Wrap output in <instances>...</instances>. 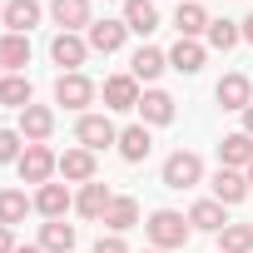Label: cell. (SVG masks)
I'll return each mask as SVG.
<instances>
[{
	"instance_id": "1",
	"label": "cell",
	"mask_w": 253,
	"mask_h": 253,
	"mask_svg": "<svg viewBox=\"0 0 253 253\" xmlns=\"http://www.w3.org/2000/svg\"><path fill=\"white\" fill-rule=\"evenodd\" d=\"M144 233H149V243H154V248H164V253H169V248H184V243H189L194 223H189L179 209H154V213L144 218Z\"/></svg>"
},
{
	"instance_id": "2",
	"label": "cell",
	"mask_w": 253,
	"mask_h": 253,
	"mask_svg": "<svg viewBox=\"0 0 253 253\" xmlns=\"http://www.w3.org/2000/svg\"><path fill=\"white\" fill-rule=\"evenodd\" d=\"M75 139H80V149L99 154V149L119 144V129H114V119H109V114H80V124H75Z\"/></svg>"
},
{
	"instance_id": "3",
	"label": "cell",
	"mask_w": 253,
	"mask_h": 253,
	"mask_svg": "<svg viewBox=\"0 0 253 253\" xmlns=\"http://www.w3.org/2000/svg\"><path fill=\"white\" fill-rule=\"evenodd\" d=\"M20 179L25 184H50V174H60V154H50V144H25V154H20Z\"/></svg>"
},
{
	"instance_id": "4",
	"label": "cell",
	"mask_w": 253,
	"mask_h": 253,
	"mask_svg": "<svg viewBox=\"0 0 253 253\" xmlns=\"http://www.w3.org/2000/svg\"><path fill=\"white\" fill-rule=\"evenodd\" d=\"M199 179H204V159L194 149H174L164 159V189H194Z\"/></svg>"
},
{
	"instance_id": "5",
	"label": "cell",
	"mask_w": 253,
	"mask_h": 253,
	"mask_svg": "<svg viewBox=\"0 0 253 253\" xmlns=\"http://www.w3.org/2000/svg\"><path fill=\"white\" fill-rule=\"evenodd\" d=\"M84 55H89V40H84V35H70V30H60V35L50 40V60L60 65V75H75V70L84 65Z\"/></svg>"
},
{
	"instance_id": "6",
	"label": "cell",
	"mask_w": 253,
	"mask_h": 253,
	"mask_svg": "<svg viewBox=\"0 0 253 253\" xmlns=\"http://www.w3.org/2000/svg\"><path fill=\"white\" fill-rule=\"evenodd\" d=\"M55 104H65V109H84V104H94V80L89 75H60L55 80Z\"/></svg>"
},
{
	"instance_id": "7",
	"label": "cell",
	"mask_w": 253,
	"mask_h": 253,
	"mask_svg": "<svg viewBox=\"0 0 253 253\" xmlns=\"http://www.w3.org/2000/svg\"><path fill=\"white\" fill-rule=\"evenodd\" d=\"M55 134V109L50 104H25L20 109V139L25 144H45Z\"/></svg>"
},
{
	"instance_id": "8",
	"label": "cell",
	"mask_w": 253,
	"mask_h": 253,
	"mask_svg": "<svg viewBox=\"0 0 253 253\" xmlns=\"http://www.w3.org/2000/svg\"><path fill=\"white\" fill-rule=\"evenodd\" d=\"M124 35H129V25H124V20H94V25L84 30L89 50H99V55H114V50H124Z\"/></svg>"
},
{
	"instance_id": "9",
	"label": "cell",
	"mask_w": 253,
	"mask_h": 253,
	"mask_svg": "<svg viewBox=\"0 0 253 253\" xmlns=\"http://www.w3.org/2000/svg\"><path fill=\"white\" fill-rule=\"evenodd\" d=\"M213 99H218L223 109H238V114H243V109L253 104V80H248V75H223L218 89H213Z\"/></svg>"
},
{
	"instance_id": "10",
	"label": "cell",
	"mask_w": 253,
	"mask_h": 253,
	"mask_svg": "<svg viewBox=\"0 0 253 253\" xmlns=\"http://www.w3.org/2000/svg\"><path fill=\"white\" fill-rule=\"evenodd\" d=\"M104 109H139V80L134 75H109L104 80Z\"/></svg>"
},
{
	"instance_id": "11",
	"label": "cell",
	"mask_w": 253,
	"mask_h": 253,
	"mask_svg": "<svg viewBox=\"0 0 253 253\" xmlns=\"http://www.w3.org/2000/svg\"><path fill=\"white\" fill-rule=\"evenodd\" d=\"M248 194H253V189H248V174H243V169H218V174H213V199H218L223 209H228V204H243Z\"/></svg>"
},
{
	"instance_id": "12",
	"label": "cell",
	"mask_w": 253,
	"mask_h": 253,
	"mask_svg": "<svg viewBox=\"0 0 253 253\" xmlns=\"http://www.w3.org/2000/svg\"><path fill=\"white\" fill-rule=\"evenodd\" d=\"M65 209H75V199H70V189L65 184H40L35 189V213L50 223V218H65Z\"/></svg>"
},
{
	"instance_id": "13",
	"label": "cell",
	"mask_w": 253,
	"mask_h": 253,
	"mask_svg": "<svg viewBox=\"0 0 253 253\" xmlns=\"http://www.w3.org/2000/svg\"><path fill=\"white\" fill-rule=\"evenodd\" d=\"M253 164V134H223V144H218V169H248Z\"/></svg>"
},
{
	"instance_id": "14",
	"label": "cell",
	"mask_w": 253,
	"mask_h": 253,
	"mask_svg": "<svg viewBox=\"0 0 253 253\" xmlns=\"http://www.w3.org/2000/svg\"><path fill=\"white\" fill-rule=\"evenodd\" d=\"M50 15H55V25H60V30H70V35H80V30H89V25H94V20H89V0H55Z\"/></svg>"
},
{
	"instance_id": "15",
	"label": "cell",
	"mask_w": 253,
	"mask_h": 253,
	"mask_svg": "<svg viewBox=\"0 0 253 253\" xmlns=\"http://www.w3.org/2000/svg\"><path fill=\"white\" fill-rule=\"evenodd\" d=\"M149 124H129V129H119V159L124 164H144L149 159Z\"/></svg>"
},
{
	"instance_id": "16",
	"label": "cell",
	"mask_w": 253,
	"mask_h": 253,
	"mask_svg": "<svg viewBox=\"0 0 253 253\" xmlns=\"http://www.w3.org/2000/svg\"><path fill=\"white\" fill-rule=\"evenodd\" d=\"M60 179H70V184H94V154L89 149H65L60 154Z\"/></svg>"
},
{
	"instance_id": "17",
	"label": "cell",
	"mask_w": 253,
	"mask_h": 253,
	"mask_svg": "<svg viewBox=\"0 0 253 253\" xmlns=\"http://www.w3.org/2000/svg\"><path fill=\"white\" fill-rule=\"evenodd\" d=\"M40 25V0H5V30L10 35H30Z\"/></svg>"
},
{
	"instance_id": "18",
	"label": "cell",
	"mask_w": 253,
	"mask_h": 253,
	"mask_svg": "<svg viewBox=\"0 0 253 253\" xmlns=\"http://www.w3.org/2000/svg\"><path fill=\"white\" fill-rule=\"evenodd\" d=\"M174 30H179V40H199V35H209V10L199 5V0H184L179 15H174Z\"/></svg>"
},
{
	"instance_id": "19",
	"label": "cell",
	"mask_w": 253,
	"mask_h": 253,
	"mask_svg": "<svg viewBox=\"0 0 253 253\" xmlns=\"http://www.w3.org/2000/svg\"><path fill=\"white\" fill-rule=\"evenodd\" d=\"M164 70H169V55H164V50H154V45H139V50H134V60H129V75H134V80H144V84H149V80H159Z\"/></svg>"
},
{
	"instance_id": "20",
	"label": "cell",
	"mask_w": 253,
	"mask_h": 253,
	"mask_svg": "<svg viewBox=\"0 0 253 253\" xmlns=\"http://www.w3.org/2000/svg\"><path fill=\"white\" fill-rule=\"evenodd\" d=\"M139 124H174V99L164 89H144L139 94Z\"/></svg>"
},
{
	"instance_id": "21",
	"label": "cell",
	"mask_w": 253,
	"mask_h": 253,
	"mask_svg": "<svg viewBox=\"0 0 253 253\" xmlns=\"http://www.w3.org/2000/svg\"><path fill=\"white\" fill-rule=\"evenodd\" d=\"M124 25H129L134 35H154V30H159L154 0H124Z\"/></svg>"
},
{
	"instance_id": "22",
	"label": "cell",
	"mask_w": 253,
	"mask_h": 253,
	"mask_svg": "<svg viewBox=\"0 0 253 253\" xmlns=\"http://www.w3.org/2000/svg\"><path fill=\"white\" fill-rule=\"evenodd\" d=\"M109 204H114V194L94 179V184H84L80 189V199H75V209H80V218H104L109 213Z\"/></svg>"
},
{
	"instance_id": "23",
	"label": "cell",
	"mask_w": 253,
	"mask_h": 253,
	"mask_svg": "<svg viewBox=\"0 0 253 253\" xmlns=\"http://www.w3.org/2000/svg\"><path fill=\"white\" fill-rule=\"evenodd\" d=\"M139 223V204L129 199V194H114V204H109V213H104V228L109 233H129Z\"/></svg>"
},
{
	"instance_id": "24",
	"label": "cell",
	"mask_w": 253,
	"mask_h": 253,
	"mask_svg": "<svg viewBox=\"0 0 253 253\" xmlns=\"http://www.w3.org/2000/svg\"><path fill=\"white\" fill-rule=\"evenodd\" d=\"M189 223H194L199 233H223L228 218H223V204H218V199H199V204L189 209Z\"/></svg>"
},
{
	"instance_id": "25",
	"label": "cell",
	"mask_w": 253,
	"mask_h": 253,
	"mask_svg": "<svg viewBox=\"0 0 253 253\" xmlns=\"http://www.w3.org/2000/svg\"><path fill=\"white\" fill-rule=\"evenodd\" d=\"M40 248H45V253H75V223L50 218V223L40 228Z\"/></svg>"
},
{
	"instance_id": "26",
	"label": "cell",
	"mask_w": 253,
	"mask_h": 253,
	"mask_svg": "<svg viewBox=\"0 0 253 253\" xmlns=\"http://www.w3.org/2000/svg\"><path fill=\"white\" fill-rule=\"evenodd\" d=\"M30 209H35V199H25V189H0V223H5V228L25 223Z\"/></svg>"
},
{
	"instance_id": "27",
	"label": "cell",
	"mask_w": 253,
	"mask_h": 253,
	"mask_svg": "<svg viewBox=\"0 0 253 253\" xmlns=\"http://www.w3.org/2000/svg\"><path fill=\"white\" fill-rule=\"evenodd\" d=\"M0 65H5L10 75H20L30 65V35H10L5 30V40H0Z\"/></svg>"
},
{
	"instance_id": "28",
	"label": "cell",
	"mask_w": 253,
	"mask_h": 253,
	"mask_svg": "<svg viewBox=\"0 0 253 253\" xmlns=\"http://www.w3.org/2000/svg\"><path fill=\"white\" fill-rule=\"evenodd\" d=\"M169 70H179V75H199V70H204V45H199V40H179V45L169 50Z\"/></svg>"
},
{
	"instance_id": "29",
	"label": "cell",
	"mask_w": 253,
	"mask_h": 253,
	"mask_svg": "<svg viewBox=\"0 0 253 253\" xmlns=\"http://www.w3.org/2000/svg\"><path fill=\"white\" fill-rule=\"evenodd\" d=\"M0 104H5V109L35 104V99H30V80H25V75H0Z\"/></svg>"
},
{
	"instance_id": "30",
	"label": "cell",
	"mask_w": 253,
	"mask_h": 253,
	"mask_svg": "<svg viewBox=\"0 0 253 253\" xmlns=\"http://www.w3.org/2000/svg\"><path fill=\"white\" fill-rule=\"evenodd\" d=\"M218 253H253V223H223Z\"/></svg>"
},
{
	"instance_id": "31",
	"label": "cell",
	"mask_w": 253,
	"mask_h": 253,
	"mask_svg": "<svg viewBox=\"0 0 253 253\" xmlns=\"http://www.w3.org/2000/svg\"><path fill=\"white\" fill-rule=\"evenodd\" d=\"M238 40H243V30H238L233 20H209V45H213V50H233Z\"/></svg>"
},
{
	"instance_id": "32",
	"label": "cell",
	"mask_w": 253,
	"mask_h": 253,
	"mask_svg": "<svg viewBox=\"0 0 253 253\" xmlns=\"http://www.w3.org/2000/svg\"><path fill=\"white\" fill-rule=\"evenodd\" d=\"M20 154H25L20 129H0V164H20Z\"/></svg>"
},
{
	"instance_id": "33",
	"label": "cell",
	"mask_w": 253,
	"mask_h": 253,
	"mask_svg": "<svg viewBox=\"0 0 253 253\" xmlns=\"http://www.w3.org/2000/svg\"><path fill=\"white\" fill-rule=\"evenodd\" d=\"M94 253H129V243H124L119 233H109V238H99V243H94Z\"/></svg>"
},
{
	"instance_id": "34",
	"label": "cell",
	"mask_w": 253,
	"mask_h": 253,
	"mask_svg": "<svg viewBox=\"0 0 253 253\" xmlns=\"http://www.w3.org/2000/svg\"><path fill=\"white\" fill-rule=\"evenodd\" d=\"M0 253H15V233H10L5 223H0Z\"/></svg>"
},
{
	"instance_id": "35",
	"label": "cell",
	"mask_w": 253,
	"mask_h": 253,
	"mask_svg": "<svg viewBox=\"0 0 253 253\" xmlns=\"http://www.w3.org/2000/svg\"><path fill=\"white\" fill-rule=\"evenodd\" d=\"M238 30H243V40L253 45V15H243V25H238Z\"/></svg>"
},
{
	"instance_id": "36",
	"label": "cell",
	"mask_w": 253,
	"mask_h": 253,
	"mask_svg": "<svg viewBox=\"0 0 253 253\" xmlns=\"http://www.w3.org/2000/svg\"><path fill=\"white\" fill-rule=\"evenodd\" d=\"M243 134H253V104L243 109Z\"/></svg>"
},
{
	"instance_id": "37",
	"label": "cell",
	"mask_w": 253,
	"mask_h": 253,
	"mask_svg": "<svg viewBox=\"0 0 253 253\" xmlns=\"http://www.w3.org/2000/svg\"><path fill=\"white\" fill-rule=\"evenodd\" d=\"M15 253H45V248H40V243H25V248H15Z\"/></svg>"
},
{
	"instance_id": "38",
	"label": "cell",
	"mask_w": 253,
	"mask_h": 253,
	"mask_svg": "<svg viewBox=\"0 0 253 253\" xmlns=\"http://www.w3.org/2000/svg\"><path fill=\"white\" fill-rule=\"evenodd\" d=\"M243 174H248V189H253V164H248V169H243Z\"/></svg>"
},
{
	"instance_id": "39",
	"label": "cell",
	"mask_w": 253,
	"mask_h": 253,
	"mask_svg": "<svg viewBox=\"0 0 253 253\" xmlns=\"http://www.w3.org/2000/svg\"><path fill=\"white\" fill-rule=\"evenodd\" d=\"M0 25H5V5H0Z\"/></svg>"
},
{
	"instance_id": "40",
	"label": "cell",
	"mask_w": 253,
	"mask_h": 253,
	"mask_svg": "<svg viewBox=\"0 0 253 253\" xmlns=\"http://www.w3.org/2000/svg\"><path fill=\"white\" fill-rule=\"evenodd\" d=\"M149 253H164V248H149Z\"/></svg>"
},
{
	"instance_id": "41",
	"label": "cell",
	"mask_w": 253,
	"mask_h": 253,
	"mask_svg": "<svg viewBox=\"0 0 253 253\" xmlns=\"http://www.w3.org/2000/svg\"><path fill=\"white\" fill-rule=\"evenodd\" d=\"M119 5H124V0H119Z\"/></svg>"
},
{
	"instance_id": "42",
	"label": "cell",
	"mask_w": 253,
	"mask_h": 253,
	"mask_svg": "<svg viewBox=\"0 0 253 253\" xmlns=\"http://www.w3.org/2000/svg\"><path fill=\"white\" fill-rule=\"evenodd\" d=\"M0 70H5V65H0Z\"/></svg>"
}]
</instances>
